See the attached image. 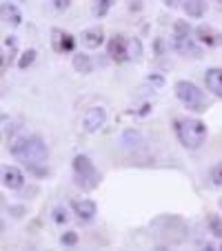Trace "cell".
<instances>
[{"label":"cell","instance_id":"1","mask_svg":"<svg viewBox=\"0 0 222 251\" xmlns=\"http://www.w3.org/2000/svg\"><path fill=\"white\" fill-rule=\"evenodd\" d=\"M11 156L16 158V160L25 162V165H43L45 160H47L49 156V149L47 145L43 142V138L38 136H27V138H18V140L11 145Z\"/></svg>","mask_w":222,"mask_h":251},{"label":"cell","instance_id":"2","mask_svg":"<svg viewBox=\"0 0 222 251\" xmlns=\"http://www.w3.org/2000/svg\"><path fill=\"white\" fill-rule=\"evenodd\" d=\"M175 136L187 149H198L207 138V125L198 118H178L175 120Z\"/></svg>","mask_w":222,"mask_h":251},{"label":"cell","instance_id":"3","mask_svg":"<svg viewBox=\"0 0 222 251\" xmlns=\"http://www.w3.org/2000/svg\"><path fill=\"white\" fill-rule=\"evenodd\" d=\"M173 89H175L178 100L187 107V109L196 111V114H202V111L207 109V98H204V94L191 80H178Z\"/></svg>","mask_w":222,"mask_h":251},{"label":"cell","instance_id":"4","mask_svg":"<svg viewBox=\"0 0 222 251\" xmlns=\"http://www.w3.org/2000/svg\"><path fill=\"white\" fill-rule=\"evenodd\" d=\"M74 174H76L78 187H82L85 191H94L100 185V174L94 167L89 156H76L74 158Z\"/></svg>","mask_w":222,"mask_h":251},{"label":"cell","instance_id":"5","mask_svg":"<svg viewBox=\"0 0 222 251\" xmlns=\"http://www.w3.org/2000/svg\"><path fill=\"white\" fill-rule=\"evenodd\" d=\"M127 43H129V40L124 38V36H120V33L111 36V38H109V43H107V53H109V58H111V60H116V62L129 60Z\"/></svg>","mask_w":222,"mask_h":251},{"label":"cell","instance_id":"6","mask_svg":"<svg viewBox=\"0 0 222 251\" xmlns=\"http://www.w3.org/2000/svg\"><path fill=\"white\" fill-rule=\"evenodd\" d=\"M194 33L204 47H222V33L218 29H213L211 25H198L194 29Z\"/></svg>","mask_w":222,"mask_h":251},{"label":"cell","instance_id":"7","mask_svg":"<svg viewBox=\"0 0 222 251\" xmlns=\"http://www.w3.org/2000/svg\"><path fill=\"white\" fill-rule=\"evenodd\" d=\"M104 123H107V111L102 109V107H94V109H89L85 114V120H82V129H85L87 133H96L98 129L104 127Z\"/></svg>","mask_w":222,"mask_h":251},{"label":"cell","instance_id":"8","mask_svg":"<svg viewBox=\"0 0 222 251\" xmlns=\"http://www.w3.org/2000/svg\"><path fill=\"white\" fill-rule=\"evenodd\" d=\"M173 49L180 53V56L187 58H200L202 56V49L194 43V38L189 36H173Z\"/></svg>","mask_w":222,"mask_h":251},{"label":"cell","instance_id":"9","mask_svg":"<svg viewBox=\"0 0 222 251\" xmlns=\"http://www.w3.org/2000/svg\"><path fill=\"white\" fill-rule=\"evenodd\" d=\"M2 185L7 189H20L25 185V174L18 167H5L2 169Z\"/></svg>","mask_w":222,"mask_h":251},{"label":"cell","instance_id":"10","mask_svg":"<svg viewBox=\"0 0 222 251\" xmlns=\"http://www.w3.org/2000/svg\"><path fill=\"white\" fill-rule=\"evenodd\" d=\"M80 40H82V45H85L87 49H98L100 45L104 43L102 27H89V29H85V31H82V36H80Z\"/></svg>","mask_w":222,"mask_h":251},{"label":"cell","instance_id":"11","mask_svg":"<svg viewBox=\"0 0 222 251\" xmlns=\"http://www.w3.org/2000/svg\"><path fill=\"white\" fill-rule=\"evenodd\" d=\"M0 16H2V20H5L7 25H11V27H20V23H23V14H20L18 7H16L14 2H9V0H5V2L0 5Z\"/></svg>","mask_w":222,"mask_h":251},{"label":"cell","instance_id":"12","mask_svg":"<svg viewBox=\"0 0 222 251\" xmlns=\"http://www.w3.org/2000/svg\"><path fill=\"white\" fill-rule=\"evenodd\" d=\"M51 36H53V49H56V51H74L76 40H74L71 33L60 31V29H53Z\"/></svg>","mask_w":222,"mask_h":251},{"label":"cell","instance_id":"13","mask_svg":"<svg viewBox=\"0 0 222 251\" xmlns=\"http://www.w3.org/2000/svg\"><path fill=\"white\" fill-rule=\"evenodd\" d=\"M204 82H207V89L213 91L216 96L222 98V69L220 67H211L204 74Z\"/></svg>","mask_w":222,"mask_h":251},{"label":"cell","instance_id":"14","mask_svg":"<svg viewBox=\"0 0 222 251\" xmlns=\"http://www.w3.org/2000/svg\"><path fill=\"white\" fill-rule=\"evenodd\" d=\"M71 207H74V211H76V216L80 220H91L96 216V202L94 200H74Z\"/></svg>","mask_w":222,"mask_h":251},{"label":"cell","instance_id":"15","mask_svg":"<svg viewBox=\"0 0 222 251\" xmlns=\"http://www.w3.org/2000/svg\"><path fill=\"white\" fill-rule=\"evenodd\" d=\"M182 9L189 18H202L204 11H207V2L204 0H184Z\"/></svg>","mask_w":222,"mask_h":251},{"label":"cell","instance_id":"16","mask_svg":"<svg viewBox=\"0 0 222 251\" xmlns=\"http://www.w3.org/2000/svg\"><path fill=\"white\" fill-rule=\"evenodd\" d=\"M71 65H74L76 71H80V74H91V71H94V60H91L87 53H76L74 60H71Z\"/></svg>","mask_w":222,"mask_h":251},{"label":"cell","instance_id":"17","mask_svg":"<svg viewBox=\"0 0 222 251\" xmlns=\"http://www.w3.org/2000/svg\"><path fill=\"white\" fill-rule=\"evenodd\" d=\"M120 142H123V147H127V149H133V147H140V145H145L142 136L138 131H133V129H127V131L123 133V138H120Z\"/></svg>","mask_w":222,"mask_h":251},{"label":"cell","instance_id":"18","mask_svg":"<svg viewBox=\"0 0 222 251\" xmlns=\"http://www.w3.org/2000/svg\"><path fill=\"white\" fill-rule=\"evenodd\" d=\"M116 0H94V7H91V14L96 16V18H102V16L109 14V9H111V5H114Z\"/></svg>","mask_w":222,"mask_h":251},{"label":"cell","instance_id":"19","mask_svg":"<svg viewBox=\"0 0 222 251\" xmlns=\"http://www.w3.org/2000/svg\"><path fill=\"white\" fill-rule=\"evenodd\" d=\"M14 51H16V38L14 36H7L5 38V53H2V71H7V65L11 62Z\"/></svg>","mask_w":222,"mask_h":251},{"label":"cell","instance_id":"20","mask_svg":"<svg viewBox=\"0 0 222 251\" xmlns=\"http://www.w3.org/2000/svg\"><path fill=\"white\" fill-rule=\"evenodd\" d=\"M127 53H129V60H140L142 58V43L138 38H129L127 43Z\"/></svg>","mask_w":222,"mask_h":251},{"label":"cell","instance_id":"21","mask_svg":"<svg viewBox=\"0 0 222 251\" xmlns=\"http://www.w3.org/2000/svg\"><path fill=\"white\" fill-rule=\"evenodd\" d=\"M33 60H36V49H27V51H23V56H20V60H18V69H27V67H31Z\"/></svg>","mask_w":222,"mask_h":251},{"label":"cell","instance_id":"22","mask_svg":"<svg viewBox=\"0 0 222 251\" xmlns=\"http://www.w3.org/2000/svg\"><path fill=\"white\" fill-rule=\"evenodd\" d=\"M209 229H211L213 236L222 238V220L218 216H209Z\"/></svg>","mask_w":222,"mask_h":251},{"label":"cell","instance_id":"23","mask_svg":"<svg viewBox=\"0 0 222 251\" xmlns=\"http://www.w3.org/2000/svg\"><path fill=\"white\" fill-rule=\"evenodd\" d=\"M67 209L65 207H56L53 209V223H58V225H65L67 223Z\"/></svg>","mask_w":222,"mask_h":251},{"label":"cell","instance_id":"24","mask_svg":"<svg viewBox=\"0 0 222 251\" xmlns=\"http://www.w3.org/2000/svg\"><path fill=\"white\" fill-rule=\"evenodd\" d=\"M62 245H67V247H74L78 242V233L76 231H67V233H62Z\"/></svg>","mask_w":222,"mask_h":251},{"label":"cell","instance_id":"25","mask_svg":"<svg viewBox=\"0 0 222 251\" xmlns=\"http://www.w3.org/2000/svg\"><path fill=\"white\" fill-rule=\"evenodd\" d=\"M211 180H213V185H218V187L222 185V162L211 169Z\"/></svg>","mask_w":222,"mask_h":251},{"label":"cell","instance_id":"26","mask_svg":"<svg viewBox=\"0 0 222 251\" xmlns=\"http://www.w3.org/2000/svg\"><path fill=\"white\" fill-rule=\"evenodd\" d=\"M147 85H151V87H162V85H165V78L158 76V74H151V76H147Z\"/></svg>","mask_w":222,"mask_h":251},{"label":"cell","instance_id":"27","mask_svg":"<svg viewBox=\"0 0 222 251\" xmlns=\"http://www.w3.org/2000/svg\"><path fill=\"white\" fill-rule=\"evenodd\" d=\"M51 2H53V9L56 11H67L71 5V0H51Z\"/></svg>","mask_w":222,"mask_h":251},{"label":"cell","instance_id":"28","mask_svg":"<svg viewBox=\"0 0 222 251\" xmlns=\"http://www.w3.org/2000/svg\"><path fill=\"white\" fill-rule=\"evenodd\" d=\"M200 251H218V249H216V247L211 245V242H207V245H204V247H202V249H200Z\"/></svg>","mask_w":222,"mask_h":251},{"label":"cell","instance_id":"29","mask_svg":"<svg viewBox=\"0 0 222 251\" xmlns=\"http://www.w3.org/2000/svg\"><path fill=\"white\" fill-rule=\"evenodd\" d=\"M165 5H167V7H171V9H173V7H178V0H165Z\"/></svg>","mask_w":222,"mask_h":251},{"label":"cell","instance_id":"30","mask_svg":"<svg viewBox=\"0 0 222 251\" xmlns=\"http://www.w3.org/2000/svg\"><path fill=\"white\" fill-rule=\"evenodd\" d=\"M156 251H167V249H162V247H158V249Z\"/></svg>","mask_w":222,"mask_h":251},{"label":"cell","instance_id":"31","mask_svg":"<svg viewBox=\"0 0 222 251\" xmlns=\"http://www.w3.org/2000/svg\"><path fill=\"white\" fill-rule=\"evenodd\" d=\"M218 251H222V245H220V247H218Z\"/></svg>","mask_w":222,"mask_h":251},{"label":"cell","instance_id":"32","mask_svg":"<svg viewBox=\"0 0 222 251\" xmlns=\"http://www.w3.org/2000/svg\"><path fill=\"white\" fill-rule=\"evenodd\" d=\"M220 209H222V200H220Z\"/></svg>","mask_w":222,"mask_h":251},{"label":"cell","instance_id":"33","mask_svg":"<svg viewBox=\"0 0 222 251\" xmlns=\"http://www.w3.org/2000/svg\"><path fill=\"white\" fill-rule=\"evenodd\" d=\"M218 2H222V0H218Z\"/></svg>","mask_w":222,"mask_h":251}]
</instances>
